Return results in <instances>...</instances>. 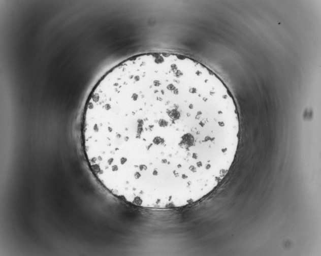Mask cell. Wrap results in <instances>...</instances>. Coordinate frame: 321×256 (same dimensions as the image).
Wrapping results in <instances>:
<instances>
[{"mask_svg":"<svg viewBox=\"0 0 321 256\" xmlns=\"http://www.w3.org/2000/svg\"><path fill=\"white\" fill-rule=\"evenodd\" d=\"M109 86L121 170L137 191H189L228 173L238 145V110L206 66L143 59L111 72Z\"/></svg>","mask_w":321,"mask_h":256,"instance_id":"6da1fadb","label":"cell"}]
</instances>
